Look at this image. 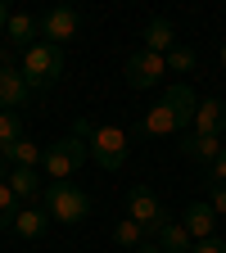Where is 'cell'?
Masks as SVG:
<instances>
[{
  "instance_id": "16",
  "label": "cell",
  "mask_w": 226,
  "mask_h": 253,
  "mask_svg": "<svg viewBox=\"0 0 226 253\" xmlns=\"http://www.w3.org/2000/svg\"><path fill=\"white\" fill-rule=\"evenodd\" d=\"M0 158H5V163H14V168H37L45 154H41V145H32V140L23 136V140H14V145L0 149Z\"/></svg>"
},
{
  "instance_id": "19",
  "label": "cell",
  "mask_w": 226,
  "mask_h": 253,
  "mask_svg": "<svg viewBox=\"0 0 226 253\" xmlns=\"http://www.w3.org/2000/svg\"><path fill=\"white\" fill-rule=\"evenodd\" d=\"M113 244H118V249H140V244H145V231L136 226L132 217H122L118 226H113Z\"/></svg>"
},
{
  "instance_id": "27",
  "label": "cell",
  "mask_w": 226,
  "mask_h": 253,
  "mask_svg": "<svg viewBox=\"0 0 226 253\" xmlns=\"http://www.w3.org/2000/svg\"><path fill=\"white\" fill-rule=\"evenodd\" d=\"M136 253H163V249H158V244H154V240H145V244H140V249H136Z\"/></svg>"
},
{
  "instance_id": "6",
  "label": "cell",
  "mask_w": 226,
  "mask_h": 253,
  "mask_svg": "<svg viewBox=\"0 0 226 253\" xmlns=\"http://www.w3.org/2000/svg\"><path fill=\"white\" fill-rule=\"evenodd\" d=\"M37 27H41V37H45V45H68V41H77V32H82V14L73 9V5H54V9H45V18H37Z\"/></svg>"
},
{
  "instance_id": "21",
  "label": "cell",
  "mask_w": 226,
  "mask_h": 253,
  "mask_svg": "<svg viewBox=\"0 0 226 253\" xmlns=\"http://www.w3.org/2000/svg\"><path fill=\"white\" fill-rule=\"evenodd\" d=\"M18 212H23V204H18V195H14V190H9V185H0V231H9Z\"/></svg>"
},
{
  "instance_id": "15",
  "label": "cell",
  "mask_w": 226,
  "mask_h": 253,
  "mask_svg": "<svg viewBox=\"0 0 226 253\" xmlns=\"http://www.w3.org/2000/svg\"><path fill=\"white\" fill-rule=\"evenodd\" d=\"M5 37H9V45H23V50H32V45H37L32 37H41V27H37V18H32V14H9Z\"/></svg>"
},
{
  "instance_id": "25",
  "label": "cell",
  "mask_w": 226,
  "mask_h": 253,
  "mask_svg": "<svg viewBox=\"0 0 226 253\" xmlns=\"http://www.w3.org/2000/svg\"><path fill=\"white\" fill-rule=\"evenodd\" d=\"M190 253H226V240H217V235H208V240H199Z\"/></svg>"
},
{
  "instance_id": "8",
  "label": "cell",
  "mask_w": 226,
  "mask_h": 253,
  "mask_svg": "<svg viewBox=\"0 0 226 253\" xmlns=\"http://www.w3.org/2000/svg\"><path fill=\"white\" fill-rule=\"evenodd\" d=\"M127 86L132 90H149V86H158L163 82V73H168V59L163 54H149V50H136L132 59H127Z\"/></svg>"
},
{
  "instance_id": "14",
  "label": "cell",
  "mask_w": 226,
  "mask_h": 253,
  "mask_svg": "<svg viewBox=\"0 0 226 253\" xmlns=\"http://www.w3.org/2000/svg\"><path fill=\"white\" fill-rule=\"evenodd\" d=\"M9 190H14L18 204H23V199H37L41 190H45V181H41L37 168H9Z\"/></svg>"
},
{
  "instance_id": "28",
  "label": "cell",
  "mask_w": 226,
  "mask_h": 253,
  "mask_svg": "<svg viewBox=\"0 0 226 253\" xmlns=\"http://www.w3.org/2000/svg\"><path fill=\"white\" fill-rule=\"evenodd\" d=\"M9 181V163H5V158H0V185H5Z\"/></svg>"
},
{
  "instance_id": "20",
  "label": "cell",
  "mask_w": 226,
  "mask_h": 253,
  "mask_svg": "<svg viewBox=\"0 0 226 253\" xmlns=\"http://www.w3.org/2000/svg\"><path fill=\"white\" fill-rule=\"evenodd\" d=\"M163 59H168V73H195V63H199V54L190 45H172Z\"/></svg>"
},
{
  "instance_id": "9",
  "label": "cell",
  "mask_w": 226,
  "mask_h": 253,
  "mask_svg": "<svg viewBox=\"0 0 226 253\" xmlns=\"http://www.w3.org/2000/svg\"><path fill=\"white\" fill-rule=\"evenodd\" d=\"M27 82H23V68H14V63H0V113H14L27 104Z\"/></svg>"
},
{
  "instance_id": "31",
  "label": "cell",
  "mask_w": 226,
  "mask_h": 253,
  "mask_svg": "<svg viewBox=\"0 0 226 253\" xmlns=\"http://www.w3.org/2000/svg\"><path fill=\"white\" fill-rule=\"evenodd\" d=\"M222 104H226V100H222Z\"/></svg>"
},
{
  "instance_id": "10",
  "label": "cell",
  "mask_w": 226,
  "mask_h": 253,
  "mask_svg": "<svg viewBox=\"0 0 226 253\" xmlns=\"http://www.w3.org/2000/svg\"><path fill=\"white\" fill-rule=\"evenodd\" d=\"M226 145H222V136H199V131H185L181 136V154L185 158H195V163H217V154H222Z\"/></svg>"
},
{
  "instance_id": "13",
  "label": "cell",
  "mask_w": 226,
  "mask_h": 253,
  "mask_svg": "<svg viewBox=\"0 0 226 253\" xmlns=\"http://www.w3.org/2000/svg\"><path fill=\"white\" fill-rule=\"evenodd\" d=\"M172 45H177L172 23H168V18H149V23H145V50H149V54H168Z\"/></svg>"
},
{
  "instance_id": "5",
  "label": "cell",
  "mask_w": 226,
  "mask_h": 253,
  "mask_svg": "<svg viewBox=\"0 0 226 253\" xmlns=\"http://www.w3.org/2000/svg\"><path fill=\"white\" fill-rule=\"evenodd\" d=\"M86 154H90V145H82L77 136H63V140H54V145H45V172H50V181H68L82 163H86Z\"/></svg>"
},
{
  "instance_id": "4",
  "label": "cell",
  "mask_w": 226,
  "mask_h": 253,
  "mask_svg": "<svg viewBox=\"0 0 226 253\" xmlns=\"http://www.w3.org/2000/svg\"><path fill=\"white\" fill-rule=\"evenodd\" d=\"M127 217H132L145 235H158L168 226V208H163V199H158L149 185H136L132 195H127Z\"/></svg>"
},
{
  "instance_id": "11",
  "label": "cell",
  "mask_w": 226,
  "mask_h": 253,
  "mask_svg": "<svg viewBox=\"0 0 226 253\" xmlns=\"http://www.w3.org/2000/svg\"><path fill=\"white\" fill-rule=\"evenodd\" d=\"M181 226H185V235L190 240H208L213 235V226H217V212H213V204H190L185 212H181Z\"/></svg>"
},
{
  "instance_id": "24",
  "label": "cell",
  "mask_w": 226,
  "mask_h": 253,
  "mask_svg": "<svg viewBox=\"0 0 226 253\" xmlns=\"http://www.w3.org/2000/svg\"><path fill=\"white\" fill-rule=\"evenodd\" d=\"M95 131H100V126H95L90 118H73V136H77L82 145H90V140H95Z\"/></svg>"
},
{
  "instance_id": "12",
  "label": "cell",
  "mask_w": 226,
  "mask_h": 253,
  "mask_svg": "<svg viewBox=\"0 0 226 253\" xmlns=\"http://www.w3.org/2000/svg\"><path fill=\"white\" fill-rule=\"evenodd\" d=\"M222 126H226V104H222V100H199L195 126H190V131H199V136H222Z\"/></svg>"
},
{
  "instance_id": "17",
  "label": "cell",
  "mask_w": 226,
  "mask_h": 253,
  "mask_svg": "<svg viewBox=\"0 0 226 253\" xmlns=\"http://www.w3.org/2000/svg\"><path fill=\"white\" fill-rule=\"evenodd\" d=\"M45 221H50L45 208H23V212L14 217V231H18L23 240H41V235H45Z\"/></svg>"
},
{
  "instance_id": "26",
  "label": "cell",
  "mask_w": 226,
  "mask_h": 253,
  "mask_svg": "<svg viewBox=\"0 0 226 253\" xmlns=\"http://www.w3.org/2000/svg\"><path fill=\"white\" fill-rule=\"evenodd\" d=\"M208 181H222V185H226V149L217 154V163L208 168Z\"/></svg>"
},
{
  "instance_id": "23",
  "label": "cell",
  "mask_w": 226,
  "mask_h": 253,
  "mask_svg": "<svg viewBox=\"0 0 226 253\" xmlns=\"http://www.w3.org/2000/svg\"><path fill=\"white\" fill-rule=\"evenodd\" d=\"M208 204H213L217 217H226V185L222 181H208Z\"/></svg>"
},
{
  "instance_id": "1",
  "label": "cell",
  "mask_w": 226,
  "mask_h": 253,
  "mask_svg": "<svg viewBox=\"0 0 226 253\" xmlns=\"http://www.w3.org/2000/svg\"><path fill=\"white\" fill-rule=\"evenodd\" d=\"M195 109H199V95L190 90L185 82H177V86H168L163 100L145 113L140 136H177V131H190V126H195Z\"/></svg>"
},
{
  "instance_id": "7",
  "label": "cell",
  "mask_w": 226,
  "mask_h": 253,
  "mask_svg": "<svg viewBox=\"0 0 226 253\" xmlns=\"http://www.w3.org/2000/svg\"><path fill=\"white\" fill-rule=\"evenodd\" d=\"M90 158L104 172H118L127 163V131H122V126H100L95 140H90Z\"/></svg>"
},
{
  "instance_id": "29",
  "label": "cell",
  "mask_w": 226,
  "mask_h": 253,
  "mask_svg": "<svg viewBox=\"0 0 226 253\" xmlns=\"http://www.w3.org/2000/svg\"><path fill=\"white\" fill-rule=\"evenodd\" d=\"M5 27H9V9H5V5H0V32H5Z\"/></svg>"
},
{
  "instance_id": "18",
  "label": "cell",
  "mask_w": 226,
  "mask_h": 253,
  "mask_svg": "<svg viewBox=\"0 0 226 253\" xmlns=\"http://www.w3.org/2000/svg\"><path fill=\"white\" fill-rule=\"evenodd\" d=\"M158 249H163V253H190V249H195V240L185 235L181 221H168V226L158 231Z\"/></svg>"
},
{
  "instance_id": "3",
  "label": "cell",
  "mask_w": 226,
  "mask_h": 253,
  "mask_svg": "<svg viewBox=\"0 0 226 253\" xmlns=\"http://www.w3.org/2000/svg\"><path fill=\"white\" fill-rule=\"evenodd\" d=\"M45 208H50L54 221H63V226H77V221L90 212V199L82 195L73 181H50V185H45Z\"/></svg>"
},
{
  "instance_id": "22",
  "label": "cell",
  "mask_w": 226,
  "mask_h": 253,
  "mask_svg": "<svg viewBox=\"0 0 226 253\" xmlns=\"http://www.w3.org/2000/svg\"><path fill=\"white\" fill-rule=\"evenodd\" d=\"M14 140H23V122H18V113H0V149L14 145Z\"/></svg>"
},
{
  "instance_id": "30",
  "label": "cell",
  "mask_w": 226,
  "mask_h": 253,
  "mask_svg": "<svg viewBox=\"0 0 226 253\" xmlns=\"http://www.w3.org/2000/svg\"><path fill=\"white\" fill-rule=\"evenodd\" d=\"M222 68H226V45H222Z\"/></svg>"
},
{
  "instance_id": "2",
  "label": "cell",
  "mask_w": 226,
  "mask_h": 253,
  "mask_svg": "<svg viewBox=\"0 0 226 253\" xmlns=\"http://www.w3.org/2000/svg\"><path fill=\"white\" fill-rule=\"evenodd\" d=\"M59 77H63V50L59 45L37 41L32 50H23V82H27V90H45Z\"/></svg>"
}]
</instances>
